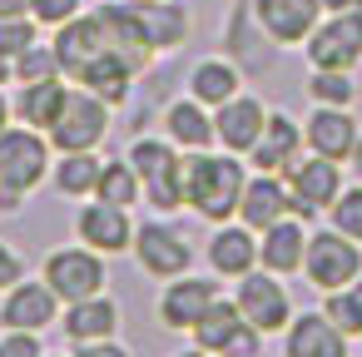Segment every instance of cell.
<instances>
[{
    "label": "cell",
    "instance_id": "1f68e13d",
    "mask_svg": "<svg viewBox=\"0 0 362 357\" xmlns=\"http://www.w3.org/2000/svg\"><path fill=\"white\" fill-rule=\"evenodd\" d=\"M139 194H144V184H139V174H134V164H129V159H110V164L100 169L95 199H105V204H115V209H129Z\"/></svg>",
    "mask_w": 362,
    "mask_h": 357
},
{
    "label": "cell",
    "instance_id": "ee69618b",
    "mask_svg": "<svg viewBox=\"0 0 362 357\" xmlns=\"http://www.w3.org/2000/svg\"><path fill=\"white\" fill-rule=\"evenodd\" d=\"M352 6H362V0H322V11H352Z\"/></svg>",
    "mask_w": 362,
    "mask_h": 357
},
{
    "label": "cell",
    "instance_id": "9a60e30c",
    "mask_svg": "<svg viewBox=\"0 0 362 357\" xmlns=\"http://www.w3.org/2000/svg\"><path fill=\"white\" fill-rule=\"evenodd\" d=\"M303 139H308V149H313V154H322V159H337V164H342L362 134H357V119L347 115V105H317V110H313V119L303 124Z\"/></svg>",
    "mask_w": 362,
    "mask_h": 357
},
{
    "label": "cell",
    "instance_id": "cb8c5ba5",
    "mask_svg": "<svg viewBox=\"0 0 362 357\" xmlns=\"http://www.w3.org/2000/svg\"><path fill=\"white\" fill-rule=\"evenodd\" d=\"M209 263H214V273H223V278H243L253 263H258V238H253V228L248 223H218V233L209 238Z\"/></svg>",
    "mask_w": 362,
    "mask_h": 357
},
{
    "label": "cell",
    "instance_id": "f35d334b",
    "mask_svg": "<svg viewBox=\"0 0 362 357\" xmlns=\"http://www.w3.org/2000/svg\"><path fill=\"white\" fill-rule=\"evenodd\" d=\"M0 357H45V352H40V332L6 327V337H0Z\"/></svg>",
    "mask_w": 362,
    "mask_h": 357
},
{
    "label": "cell",
    "instance_id": "4316f807",
    "mask_svg": "<svg viewBox=\"0 0 362 357\" xmlns=\"http://www.w3.org/2000/svg\"><path fill=\"white\" fill-rule=\"evenodd\" d=\"M164 129H169V139L179 144V149H209L214 139H218V129H214V119L204 115V105L189 95V100H174L169 110H164Z\"/></svg>",
    "mask_w": 362,
    "mask_h": 357
},
{
    "label": "cell",
    "instance_id": "5b68a950",
    "mask_svg": "<svg viewBox=\"0 0 362 357\" xmlns=\"http://www.w3.org/2000/svg\"><path fill=\"white\" fill-rule=\"evenodd\" d=\"M303 45L313 70H352L362 60V6L332 11V21H317Z\"/></svg>",
    "mask_w": 362,
    "mask_h": 357
},
{
    "label": "cell",
    "instance_id": "44dd1931",
    "mask_svg": "<svg viewBox=\"0 0 362 357\" xmlns=\"http://www.w3.org/2000/svg\"><path fill=\"white\" fill-rule=\"evenodd\" d=\"M119 303L115 298H105V293H95V298H80V303H65V317H60V327H65V337L70 342H105V337H115L119 332Z\"/></svg>",
    "mask_w": 362,
    "mask_h": 357
},
{
    "label": "cell",
    "instance_id": "5bb4252c",
    "mask_svg": "<svg viewBox=\"0 0 362 357\" xmlns=\"http://www.w3.org/2000/svg\"><path fill=\"white\" fill-rule=\"evenodd\" d=\"M75 228H80V243L95 248V253H124V248H134L129 209H115V204H105V199L85 204L80 218H75Z\"/></svg>",
    "mask_w": 362,
    "mask_h": 357
},
{
    "label": "cell",
    "instance_id": "60d3db41",
    "mask_svg": "<svg viewBox=\"0 0 362 357\" xmlns=\"http://www.w3.org/2000/svg\"><path fill=\"white\" fill-rule=\"evenodd\" d=\"M75 357H129V352H124L115 337H105V342H80V352H75Z\"/></svg>",
    "mask_w": 362,
    "mask_h": 357
},
{
    "label": "cell",
    "instance_id": "9c48e42d",
    "mask_svg": "<svg viewBox=\"0 0 362 357\" xmlns=\"http://www.w3.org/2000/svg\"><path fill=\"white\" fill-rule=\"evenodd\" d=\"M238 312L258 327V332H288V322H293V298H288V288L278 283V273H243L238 278Z\"/></svg>",
    "mask_w": 362,
    "mask_h": 357
},
{
    "label": "cell",
    "instance_id": "8fae6325",
    "mask_svg": "<svg viewBox=\"0 0 362 357\" xmlns=\"http://www.w3.org/2000/svg\"><path fill=\"white\" fill-rule=\"evenodd\" d=\"M55 60H60V75H70V80H80V70L95 60V55H105L110 50V30H105V21H100V11L95 16H70L65 25H55Z\"/></svg>",
    "mask_w": 362,
    "mask_h": 357
},
{
    "label": "cell",
    "instance_id": "ffe728a7",
    "mask_svg": "<svg viewBox=\"0 0 362 357\" xmlns=\"http://www.w3.org/2000/svg\"><path fill=\"white\" fill-rule=\"evenodd\" d=\"M283 347H288V357H347V332L327 312H303L288 322Z\"/></svg>",
    "mask_w": 362,
    "mask_h": 357
},
{
    "label": "cell",
    "instance_id": "d4e9b609",
    "mask_svg": "<svg viewBox=\"0 0 362 357\" xmlns=\"http://www.w3.org/2000/svg\"><path fill=\"white\" fill-rule=\"evenodd\" d=\"M65 100H70L65 75H50V80H35V85H21V95H16V105H11V110L21 115V124H30V129H45V134H50V124L60 119Z\"/></svg>",
    "mask_w": 362,
    "mask_h": 357
},
{
    "label": "cell",
    "instance_id": "7402d4cb",
    "mask_svg": "<svg viewBox=\"0 0 362 357\" xmlns=\"http://www.w3.org/2000/svg\"><path fill=\"white\" fill-rule=\"evenodd\" d=\"M303 253H308V233H303V218H293V213L278 218V223H268L263 238H258V263L268 273H278V278L298 273L303 268Z\"/></svg>",
    "mask_w": 362,
    "mask_h": 357
},
{
    "label": "cell",
    "instance_id": "d590c367",
    "mask_svg": "<svg viewBox=\"0 0 362 357\" xmlns=\"http://www.w3.org/2000/svg\"><path fill=\"white\" fill-rule=\"evenodd\" d=\"M332 228H342L347 238L362 243V189H342L332 199Z\"/></svg>",
    "mask_w": 362,
    "mask_h": 357
},
{
    "label": "cell",
    "instance_id": "30bf717a",
    "mask_svg": "<svg viewBox=\"0 0 362 357\" xmlns=\"http://www.w3.org/2000/svg\"><path fill=\"white\" fill-rule=\"evenodd\" d=\"M134 258H139V268H144L149 278H179V273H189L194 248H189V238H184L179 228H169V223H139V228H134Z\"/></svg>",
    "mask_w": 362,
    "mask_h": 357
},
{
    "label": "cell",
    "instance_id": "7bdbcfd3",
    "mask_svg": "<svg viewBox=\"0 0 362 357\" xmlns=\"http://www.w3.org/2000/svg\"><path fill=\"white\" fill-rule=\"evenodd\" d=\"M11 80H16V60L0 50V85H11Z\"/></svg>",
    "mask_w": 362,
    "mask_h": 357
},
{
    "label": "cell",
    "instance_id": "ba28073f",
    "mask_svg": "<svg viewBox=\"0 0 362 357\" xmlns=\"http://www.w3.org/2000/svg\"><path fill=\"white\" fill-rule=\"evenodd\" d=\"M45 283L60 303H80L105 293V258L95 248H60L45 258Z\"/></svg>",
    "mask_w": 362,
    "mask_h": 357
},
{
    "label": "cell",
    "instance_id": "4dcf8cb0",
    "mask_svg": "<svg viewBox=\"0 0 362 357\" xmlns=\"http://www.w3.org/2000/svg\"><path fill=\"white\" fill-rule=\"evenodd\" d=\"M100 169H105V159H95V149L60 154V164H55V189H60L65 199H85V194H95Z\"/></svg>",
    "mask_w": 362,
    "mask_h": 357
},
{
    "label": "cell",
    "instance_id": "83f0119b",
    "mask_svg": "<svg viewBox=\"0 0 362 357\" xmlns=\"http://www.w3.org/2000/svg\"><path fill=\"white\" fill-rule=\"evenodd\" d=\"M248 317L238 312V303H228V298H214L209 308H204V317L189 327L194 332V347H204V352H214V357H223V347L238 337V327H243Z\"/></svg>",
    "mask_w": 362,
    "mask_h": 357
},
{
    "label": "cell",
    "instance_id": "f6af8a7d",
    "mask_svg": "<svg viewBox=\"0 0 362 357\" xmlns=\"http://www.w3.org/2000/svg\"><path fill=\"white\" fill-rule=\"evenodd\" d=\"M347 159H352V174H357V179H362V139H357V144H352V154H347Z\"/></svg>",
    "mask_w": 362,
    "mask_h": 357
},
{
    "label": "cell",
    "instance_id": "bcb514c9",
    "mask_svg": "<svg viewBox=\"0 0 362 357\" xmlns=\"http://www.w3.org/2000/svg\"><path fill=\"white\" fill-rule=\"evenodd\" d=\"M11 115H16V110H11V100H6V95H0V129H6V124H11Z\"/></svg>",
    "mask_w": 362,
    "mask_h": 357
},
{
    "label": "cell",
    "instance_id": "f546056e",
    "mask_svg": "<svg viewBox=\"0 0 362 357\" xmlns=\"http://www.w3.org/2000/svg\"><path fill=\"white\" fill-rule=\"evenodd\" d=\"M189 95L199 100V105H223V100H233L238 95V70L228 65V60H204V65H194V75H189Z\"/></svg>",
    "mask_w": 362,
    "mask_h": 357
},
{
    "label": "cell",
    "instance_id": "e575fe53",
    "mask_svg": "<svg viewBox=\"0 0 362 357\" xmlns=\"http://www.w3.org/2000/svg\"><path fill=\"white\" fill-rule=\"evenodd\" d=\"M50 75H60V60H55L50 45H30V50L16 55V85H35V80H50Z\"/></svg>",
    "mask_w": 362,
    "mask_h": 357
},
{
    "label": "cell",
    "instance_id": "8992f818",
    "mask_svg": "<svg viewBox=\"0 0 362 357\" xmlns=\"http://www.w3.org/2000/svg\"><path fill=\"white\" fill-rule=\"evenodd\" d=\"M105 134H110V105L90 90H70L60 119L50 124V144L60 154H75V149H95Z\"/></svg>",
    "mask_w": 362,
    "mask_h": 357
},
{
    "label": "cell",
    "instance_id": "277c9868",
    "mask_svg": "<svg viewBox=\"0 0 362 357\" xmlns=\"http://www.w3.org/2000/svg\"><path fill=\"white\" fill-rule=\"evenodd\" d=\"M303 273H308V283L322 288V293L352 283V278L362 273V248H357V238H347L342 228H317V233L308 238Z\"/></svg>",
    "mask_w": 362,
    "mask_h": 357
},
{
    "label": "cell",
    "instance_id": "d6a6232c",
    "mask_svg": "<svg viewBox=\"0 0 362 357\" xmlns=\"http://www.w3.org/2000/svg\"><path fill=\"white\" fill-rule=\"evenodd\" d=\"M347 337H357L362 332V273L352 278V283H342V288H332L327 293V308H322Z\"/></svg>",
    "mask_w": 362,
    "mask_h": 357
},
{
    "label": "cell",
    "instance_id": "7c38bea8",
    "mask_svg": "<svg viewBox=\"0 0 362 357\" xmlns=\"http://www.w3.org/2000/svg\"><path fill=\"white\" fill-rule=\"evenodd\" d=\"M218 298V283L214 278H199V273H179V278H169V288L159 293V322L169 327V332H189L199 317H204V308Z\"/></svg>",
    "mask_w": 362,
    "mask_h": 357
},
{
    "label": "cell",
    "instance_id": "836d02e7",
    "mask_svg": "<svg viewBox=\"0 0 362 357\" xmlns=\"http://www.w3.org/2000/svg\"><path fill=\"white\" fill-rule=\"evenodd\" d=\"M308 95H313L317 105H352V100H357L352 70H313V75H308Z\"/></svg>",
    "mask_w": 362,
    "mask_h": 357
},
{
    "label": "cell",
    "instance_id": "ab89813d",
    "mask_svg": "<svg viewBox=\"0 0 362 357\" xmlns=\"http://www.w3.org/2000/svg\"><path fill=\"white\" fill-rule=\"evenodd\" d=\"M21 278H25V263L16 258V248H11V243H0V293H11Z\"/></svg>",
    "mask_w": 362,
    "mask_h": 357
},
{
    "label": "cell",
    "instance_id": "f1b7e54d",
    "mask_svg": "<svg viewBox=\"0 0 362 357\" xmlns=\"http://www.w3.org/2000/svg\"><path fill=\"white\" fill-rule=\"evenodd\" d=\"M139 11H144L154 50H179L184 45V35H189V11L184 6H174V0H139Z\"/></svg>",
    "mask_w": 362,
    "mask_h": 357
},
{
    "label": "cell",
    "instance_id": "3957f363",
    "mask_svg": "<svg viewBox=\"0 0 362 357\" xmlns=\"http://www.w3.org/2000/svg\"><path fill=\"white\" fill-rule=\"evenodd\" d=\"M129 164H134L154 209H164V213L184 209V159L174 154V139H134Z\"/></svg>",
    "mask_w": 362,
    "mask_h": 357
},
{
    "label": "cell",
    "instance_id": "7dc6e473",
    "mask_svg": "<svg viewBox=\"0 0 362 357\" xmlns=\"http://www.w3.org/2000/svg\"><path fill=\"white\" fill-rule=\"evenodd\" d=\"M179 357H214V352H204V347H194V352H179Z\"/></svg>",
    "mask_w": 362,
    "mask_h": 357
},
{
    "label": "cell",
    "instance_id": "ac0fdd59",
    "mask_svg": "<svg viewBox=\"0 0 362 357\" xmlns=\"http://www.w3.org/2000/svg\"><path fill=\"white\" fill-rule=\"evenodd\" d=\"M100 21L110 30V45L134 65L144 70L154 60V40H149V25H144V11H139V0H129V6H100Z\"/></svg>",
    "mask_w": 362,
    "mask_h": 357
},
{
    "label": "cell",
    "instance_id": "d6986e66",
    "mask_svg": "<svg viewBox=\"0 0 362 357\" xmlns=\"http://www.w3.org/2000/svg\"><path fill=\"white\" fill-rule=\"evenodd\" d=\"M263 124H268V110H263L253 95H233V100H223V105H218V115H214L218 144H223L228 154H248V149L258 144Z\"/></svg>",
    "mask_w": 362,
    "mask_h": 357
},
{
    "label": "cell",
    "instance_id": "8d00e7d4",
    "mask_svg": "<svg viewBox=\"0 0 362 357\" xmlns=\"http://www.w3.org/2000/svg\"><path fill=\"white\" fill-rule=\"evenodd\" d=\"M35 45V16H21V21H0V50H6L11 60L21 55V50H30Z\"/></svg>",
    "mask_w": 362,
    "mask_h": 357
},
{
    "label": "cell",
    "instance_id": "2e32d148",
    "mask_svg": "<svg viewBox=\"0 0 362 357\" xmlns=\"http://www.w3.org/2000/svg\"><path fill=\"white\" fill-rule=\"evenodd\" d=\"M298 149H303V124L293 115H268L258 144L248 149V164L258 174H288L293 159H298Z\"/></svg>",
    "mask_w": 362,
    "mask_h": 357
},
{
    "label": "cell",
    "instance_id": "7a4b0ae2",
    "mask_svg": "<svg viewBox=\"0 0 362 357\" xmlns=\"http://www.w3.org/2000/svg\"><path fill=\"white\" fill-rule=\"evenodd\" d=\"M50 174V139L30 124L0 129V209H21L30 189H40Z\"/></svg>",
    "mask_w": 362,
    "mask_h": 357
},
{
    "label": "cell",
    "instance_id": "e0dca14e",
    "mask_svg": "<svg viewBox=\"0 0 362 357\" xmlns=\"http://www.w3.org/2000/svg\"><path fill=\"white\" fill-rule=\"evenodd\" d=\"M55 312H60V298L50 293L45 278L40 283H25L21 278L6 293V303H0V322H6V327H25V332H45L55 322Z\"/></svg>",
    "mask_w": 362,
    "mask_h": 357
},
{
    "label": "cell",
    "instance_id": "4fadbf2b",
    "mask_svg": "<svg viewBox=\"0 0 362 357\" xmlns=\"http://www.w3.org/2000/svg\"><path fill=\"white\" fill-rule=\"evenodd\" d=\"M253 16L273 45H303L322 16V0H253Z\"/></svg>",
    "mask_w": 362,
    "mask_h": 357
},
{
    "label": "cell",
    "instance_id": "b9f144b4",
    "mask_svg": "<svg viewBox=\"0 0 362 357\" xmlns=\"http://www.w3.org/2000/svg\"><path fill=\"white\" fill-rule=\"evenodd\" d=\"M30 16V0H0V21H21Z\"/></svg>",
    "mask_w": 362,
    "mask_h": 357
},
{
    "label": "cell",
    "instance_id": "74e56055",
    "mask_svg": "<svg viewBox=\"0 0 362 357\" xmlns=\"http://www.w3.org/2000/svg\"><path fill=\"white\" fill-rule=\"evenodd\" d=\"M85 0H30V16L35 25H65L70 16H80Z\"/></svg>",
    "mask_w": 362,
    "mask_h": 357
},
{
    "label": "cell",
    "instance_id": "6da1fadb",
    "mask_svg": "<svg viewBox=\"0 0 362 357\" xmlns=\"http://www.w3.org/2000/svg\"><path fill=\"white\" fill-rule=\"evenodd\" d=\"M243 164L238 154H209V149H189L184 154V209H194L209 223H228L238 213L243 199Z\"/></svg>",
    "mask_w": 362,
    "mask_h": 357
},
{
    "label": "cell",
    "instance_id": "52a82bcc",
    "mask_svg": "<svg viewBox=\"0 0 362 357\" xmlns=\"http://www.w3.org/2000/svg\"><path fill=\"white\" fill-rule=\"evenodd\" d=\"M337 194H342L337 159H322V154L293 159V169H288V213L293 218H317V209H332Z\"/></svg>",
    "mask_w": 362,
    "mask_h": 357
},
{
    "label": "cell",
    "instance_id": "603a6c76",
    "mask_svg": "<svg viewBox=\"0 0 362 357\" xmlns=\"http://www.w3.org/2000/svg\"><path fill=\"white\" fill-rule=\"evenodd\" d=\"M238 218H243L253 233H263L268 223L288 218V184H283L278 174L248 179V184H243V199H238Z\"/></svg>",
    "mask_w": 362,
    "mask_h": 357
},
{
    "label": "cell",
    "instance_id": "484cf974",
    "mask_svg": "<svg viewBox=\"0 0 362 357\" xmlns=\"http://www.w3.org/2000/svg\"><path fill=\"white\" fill-rule=\"evenodd\" d=\"M129 80H134V65L110 45L105 55H95V60L80 70V80H75V85H85V90H90V95H100L105 105H124V100H129Z\"/></svg>",
    "mask_w": 362,
    "mask_h": 357
}]
</instances>
